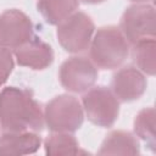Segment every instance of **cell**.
<instances>
[{"label": "cell", "instance_id": "obj_1", "mask_svg": "<svg viewBox=\"0 0 156 156\" xmlns=\"http://www.w3.org/2000/svg\"><path fill=\"white\" fill-rule=\"evenodd\" d=\"M0 126L7 132H41L44 111L29 90L6 87L0 91Z\"/></svg>", "mask_w": 156, "mask_h": 156}, {"label": "cell", "instance_id": "obj_2", "mask_svg": "<svg viewBox=\"0 0 156 156\" xmlns=\"http://www.w3.org/2000/svg\"><path fill=\"white\" fill-rule=\"evenodd\" d=\"M89 51L90 60L98 68L116 69L128 57L129 43L118 27L105 26L93 35Z\"/></svg>", "mask_w": 156, "mask_h": 156}, {"label": "cell", "instance_id": "obj_3", "mask_svg": "<svg viewBox=\"0 0 156 156\" xmlns=\"http://www.w3.org/2000/svg\"><path fill=\"white\" fill-rule=\"evenodd\" d=\"M84 122L80 101L68 94L57 95L44 107V123L51 132H77Z\"/></svg>", "mask_w": 156, "mask_h": 156}, {"label": "cell", "instance_id": "obj_4", "mask_svg": "<svg viewBox=\"0 0 156 156\" xmlns=\"http://www.w3.org/2000/svg\"><path fill=\"white\" fill-rule=\"evenodd\" d=\"M82 107L88 119L101 128H110L119 115V101L107 87H91L82 96Z\"/></svg>", "mask_w": 156, "mask_h": 156}, {"label": "cell", "instance_id": "obj_5", "mask_svg": "<svg viewBox=\"0 0 156 156\" xmlns=\"http://www.w3.org/2000/svg\"><path fill=\"white\" fill-rule=\"evenodd\" d=\"M95 24L91 17L82 11H76L57 24L56 37L61 48L71 54H79L89 49Z\"/></svg>", "mask_w": 156, "mask_h": 156}, {"label": "cell", "instance_id": "obj_6", "mask_svg": "<svg viewBox=\"0 0 156 156\" xmlns=\"http://www.w3.org/2000/svg\"><path fill=\"white\" fill-rule=\"evenodd\" d=\"M128 43L135 44L145 38H155L156 17L152 5L134 4L127 7L118 27Z\"/></svg>", "mask_w": 156, "mask_h": 156}, {"label": "cell", "instance_id": "obj_7", "mask_svg": "<svg viewBox=\"0 0 156 156\" xmlns=\"http://www.w3.org/2000/svg\"><path fill=\"white\" fill-rule=\"evenodd\" d=\"M58 79L66 90L84 93L94 87L98 79V67L85 56H72L62 62Z\"/></svg>", "mask_w": 156, "mask_h": 156}, {"label": "cell", "instance_id": "obj_8", "mask_svg": "<svg viewBox=\"0 0 156 156\" xmlns=\"http://www.w3.org/2000/svg\"><path fill=\"white\" fill-rule=\"evenodd\" d=\"M33 38V23L29 16L18 9L0 13V45L16 49Z\"/></svg>", "mask_w": 156, "mask_h": 156}, {"label": "cell", "instance_id": "obj_9", "mask_svg": "<svg viewBox=\"0 0 156 156\" xmlns=\"http://www.w3.org/2000/svg\"><path fill=\"white\" fill-rule=\"evenodd\" d=\"M147 88L145 74L134 66L119 68L111 80V90L118 101L129 102L138 100L144 95Z\"/></svg>", "mask_w": 156, "mask_h": 156}, {"label": "cell", "instance_id": "obj_10", "mask_svg": "<svg viewBox=\"0 0 156 156\" xmlns=\"http://www.w3.org/2000/svg\"><path fill=\"white\" fill-rule=\"evenodd\" d=\"M17 63L34 71L48 68L54 61L52 48L39 38H32L29 41L18 46L13 51Z\"/></svg>", "mask_w": 156, "mask_h": 156}, {"label": "cell", "instance_id": "obj_11", "mask_svg": "<svg viewBox=\"0 0 156 156\" xmlns=\"http://www.w3.org/2000/svg\"><path fill=\"white\" fill-rule=\"evenodd\" d=\"M41 138L33 130L7 132L0 135V155H29L41 146Z\"/></svg>", "mask_w": 156, "mask_h": 156}, {"label": "cell", "instance_id": "obj_12", "mask_svg": "<svg viewBox=\"0 0 156 156\" xmlns=\"http://www.w3.org/2000/svg\"><path fill=\"white\" fill-rule=\"evenodd\" d=\"M99 155H138L140 144L136 136L126 130H112L102 140Z\"/></svg>", "mask_w": 156, "mask_h": 156}, {"label": "cell", "instance_id": "obj_13", "mask_svg": "<svg viewBox=\"0 0 156 156\" xmlns=\"http://www.w3.org/2000/svg\"><path fill=\"white\" fill-rule=\"evenodd\" d=\"M79 0H37V9L49 24L57 26L77 11Z\"/></svg>", "mask_w": 156, "mask_h": 156}, {"label": "cell", "instance_id": "obj_14", "mask_svg": "<svg viewBox=\"0 0 156 156\" xmlns=\"http://www.w3.org/2000/svg\"><path fill=\"white\" fill-rule=\"evenodd\" d=\"M44 150L46 155L61 156V155H78L79 143L72 135L66 132H52L44 140Z\"/></svg>", "mask_w": 156, "mask_h": 156}, {"label": "cell", "instance_id": "obj_15", "mask_svg": "<svg viewBox=\"0 0 156 156\" xmlns=\"http://www.w3.org/2000/svg\"><path fill=\"white\" fill-rule=\"evenodd\" d=\"M133 58L136 67L147 76L156 72V41L155 38H145L133 44Z\"/></svg>", "mask_w": 156, "mask_h": 156}, {"label": "cell", "instance_id": "obj_16", "mask_svg": "<svg viewBox=\"0 0 156 156\" xmlns=\"http://www.w3.org/2000/svg\"><path fill=\"white\" fill-rule=\"evenodd\" d=\"M134 135L139 136L154 151L155 149V110L146 107L138 112L134 118Z\"/></svg>", "mask_w": 156, "mask_h": 156}, {"label": "cell", "instance_id": "obj_17", "mask_svg": "<svg viewBox=\"0 0 156 156\" xmlns=\"http://www.w3.org/2000/svg\"><path fill=\"white\" fill-rule=\"evenodd\" d=\"M13 66V54L10 49L0 45V85L6 83L10 74L12 73Z\"/></svg>", "mask_w": 156, "mask_h": 156}, {"label": "cell", "instance_id": "obj_18", "mask_svg": "<svg viewBox=\"0 0 156 156\" xmlns=\"http://www.w3.org/2000/svg\"><path fill=\"white\" fill-rule=\"evenodd\" d=\"M82 1L85 4H100V2H104L105 0H82Z\"/></svg>", "mask_w": 156, "mask_h": 156}, {"label": "cell", "instance_id": "obj_19", "mask_svg": "<svg viewBox=\"0 0 156 156\" xmlns=\"http://www.w3.org/2000/svg\"><path fill=\"white\" fill-rule=\"evenodd\" d=\"M130 1H133L135 4H144V2H149L150 0H130Z\"/></svg>", "mask_w": 156, "mask_h": 156}]
</instances>
